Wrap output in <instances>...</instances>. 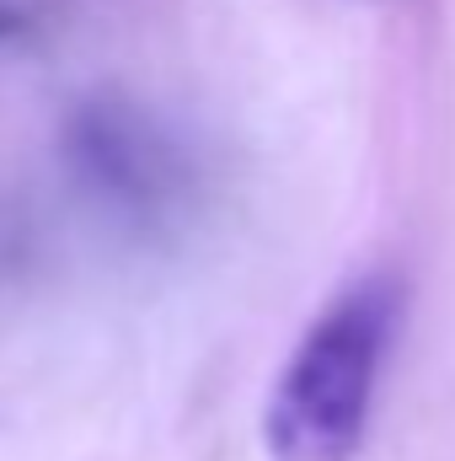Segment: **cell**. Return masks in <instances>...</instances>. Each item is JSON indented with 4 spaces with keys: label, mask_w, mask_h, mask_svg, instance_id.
I'll return each mask as SVG.
<instances>
[{
    "label": "cell",
    "mask_w": 455,
    "mask_h": 461,
    "mask_svg": "<svg viewBox=\"0 0 455 461\" xmlns=\"http://www.w3.org/2000/svg\"><path fill=\"white\" fill-rule=\"evenodd\" d=\"M402 317V285L370 274L306 328L279 370L263 413V446L273 461H353L364 446L380 365Z\"/></svg>",
    "instance_id": "1"
},
{
    "label": "cell",
    "mask_w": 455,
    "mask_h": 461,
    "mask_svg": "<svg viewBox=\"0 0 455 461\" xmlns=\"http://www.w3.org/2000/svg\"><path fill=\"white\" fill-rule=\"evenodd\" d=\"M76 156H81L86 177L123 210L156 215V210L177 204V194H183V156H177V145L134 113L92 108L76 123Z\"/></svg>",
    "instance_id": "2"
},
{
    "label": "cell",
    "mask_w": 455,
    "mask_h": 461,
    "mask_svg": "<svg viewBox=\"0 0 455 461\" xmlns=\"http://www.w3.org/2000/svg\"><path fill=\"white\" fill-rule=\"evenodd\" d=\"M22 27H27V11H22V5H11V0H0V43H5V38H16Z\"/></svg>",
    "instance_id": "3"
}]
</instances>
